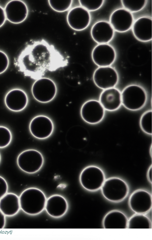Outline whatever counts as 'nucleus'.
Wrapping results in <instances>:
<instances>
[{
    "instance_id": "9b49d317",
    "label": "nucleus",
    "mask_w": 152,
    "mask_h": 240,
    "mask_svg": "<svg viewBox=\"0 0 152 240\" xmlns=\"http://www.w3.org/2000/svg\"><path fill=\"white\" fill-rule=\"evenodd\" d=\"M80 114L82 118L86 123L96 124L101 122L103 118L105 109L99 101L90 100L83 104Z\"/></svg>"
},
{
    "instance_id": "b1692460",
    "label": "nucleus",
    "mask_w": 152,
    "mask_h": 240,
    "mask_svg": "<svg viewBox=\"0 0 152 240\" xmlns=\"http://www.w3.org/2000/svg\"><path fill=\"white\" fill-rule=\"evenodd\" d=\"M121 2L124 8L131 13H134L143 9L146 4L147 0H122Z\"/></svg>"
},
{
    "instance_id": "dca6fc26",
    "label": "nucleus",
    "mask_w": 152,
    "mask_h": 240,
    "mask_svg": "<svg viewBox=\"0 0 152 240\" xmlns=\"http://www.w3.org/2000/svg\"><path fill=\"white\" fill-rule=\"evenodd\" d=\"M5 104L9 110L14 112H20L24 109L28 103L26 92L19 88H14L9 91L4 99Z\"/></svg>"
},
{
    "instance_id": "4be33fe9",
    "label": "nucleus",
    "mask_w": 152,
    "mask_h": 240,
    "mask_svg": "<svg viewBox=\"0 0 152 240\" xmlns=\"http://www.w3.org/2000/svg\"><path fill=\"white\" fill-rule=\"evenodd\" d=\"M20 208L19 197L14 193H7L0 199V210L5 216H14Z\"/></svg>"
},
{
    "instance_id": "9d476101",
    "label": "nucleus",
    "mask_w": 152,
    "mask_h": 240,
    "mask_svg": "<svg viewBox=\"0 0 152 240\" xmlns=\"http://www.w3.org/2000/svg\"><path fill=\"white\" fill-rule=\"evenodd\" d=\"M151 194L142 189L137 190L130 195L129 204L134 213L144 214L148 213L152 207Z\"/></svg>"
},
{
    "instance_id": "412c9836",
    "label": "nucleus",
    "mask_w": 152,
    "mask_h": 240,
    "mask_svg": "<svg viewBox=\"0 0 152 240\" xmlns=\"http://www.w3.org/2000/svg\"><path fill=\"white\" fill-rule=\"evenodd\" d=\"M128 220L126 215L121 211L113 210L105 215L102 225L105 229L127 228Z\"/></svg>"
},
{
    "instance_id": "6ab92c4d",
    "label": "nucleus",
    "mask_w": 152,
    "mask_h": 240,
    "mask_svg": "<svg viewBox=\"0 0 152 240\" xmlns=\"http://www.w3.org/2000/svg\"><path fill=\"white\" fill-rule=\"evenodd\" d=\"M152 19L148 16H143L134 22L132 27L133 35L138 40L148 42L152 39Z\"/></svg>"
},
{
    "instance_id": "5701e85b",
    "label": "nucleus",
    "mask_w": 152,
    "mask_h": 240,
    "mask_svg": "<svg viewBox=\"0 0 152 240\" xmlns=\"http://www.w3.org/2000/svg\"><path fill=\"white\" fill-rule=\"evenodd\" d=\"M151 222L144 214L135 213L128 220L127 228L151 229Z\"/></svg>"
},
{
    "instance_id": "a878e982",
    "label": "nucleus",
    "mask_w": 152,
    "mask_h": 240,
    "mask_svg": "<svg viewBox=\"0 0 152 240\" xmlns=\"http://www.w3.org/2000/svg\"><path fill=\"white\" fill-rule=\"evenodd\" d=\"M140 125L142 130L149 135L152 134V111L145 112L142 115L140 120Z\"/></svg>"
},
{
    "instance_id": "7ed1b4c3",
    "label": "nucleus",
    "mask_w": 152,
    "mask_h": 240,
    "mask_svg": "<svg viewBox=\"0 0 152 240\" xmlns=\"http://www.w3.org/2000/svg\"><path fill=\"white\" fill-rule=\"evenodd\" d=\"M101 189L104 197L108 201L114 202L123 201L129 192L127 183L117 177H111L105 179Z\"/></svg>"
},
{
    "instance_id": "393cba45",
    "label": "nucleus",
    "mask_w": 152,
    "mask_h": 240,
    "mask_svg": "<svg viewBox=\"0 0 152 240\" xmlns=\"http://www.w3.org/2000/svg\"><path fill=\"white\" fill-rule=\"evenodd\" d=\"M48 2L50 6L53 10L58 12L62 13L70 8L72 0H49Z\"/></svg>"
},
{
    "instance_id": "72a5a7b5",
    "label": "nucleus",
    "mask_w": 152,
    "mask_h": 240,
    "mask_svg": "<svg viewBox=\"0 0 152 240\" xmlns=\"http://www.w3.org/2000/svg\"><path fill=\"white\" fill-rule=\"evenodd\" d=\"M1 155H0V161H1Z\"/></svg>"
},
{
    "instance_id": "bb28decb",
    "label": "nucleus",
    "mask_w": 152,
    "mask_h": 240,
    "mask_svg": "<svg viewBox=\"0 0 152 240\" xmlns=\"http://www.w3.org/2000/svg\"><path fill=\"white\" fill-rule=\"evenodd\" d=\"M81 6L88 11L96 10L103 5V0H80L79 1Z\"/></svg>"
},
{
    "instance_id": "cd10ccee",
    "label": "nucleus",
    "mask_w": 152,
    "mask_h": 240,
    "mask_svg": "<svg viewBox=\"0 0 152 240\" xmlns=\"http://www.w3.org/2000/svg\"><path fill=\"white\" fill-rule=\"evenodd\" d=\"M12 138L10 130L5 126H0V148H5L9 145Z\"/></svg>"
},
{
    "instance_id": "f8f14e48",
    "label": "nucleus",
    "mask_w": 152,
    "mask_h": 240,
    "mask_svg": "<svg viewBox=\"0 0 152 240\" xmlns=\"http://www.w3.org/2000/svg\"><path fill=\"white\" fill-rule=\"evenodd\" d=\"M66 21L69 27L77 31L83 30L89 25L91 21L89 12L81 6L71 9L66 16Z\"/></svg>"
},
{
    "instance_id": "f3484780",
    "label": "nucleus",
    "mask_w": 152,
    "mask_h": 240,
    "mask_svg": "<svg viewBox=\"0 0 152 240\" xmlns=\"http://www.w3.org/2000/svg\"><path fill=\"white\" fill-rule=\"evenodd\" d=\"M93 40L99 44H107L113 38L114 30L108 22L101 21L95 23L91 31Z\"/></svg>"
},
{
    "instance_id": "c85d7f7f",
    "label": "nucleus",
    "mask_w": 152,
    "mask_h": 240,
    "mask_svg": "<svg viewBox=\"0 0 152 240\" xmlns=\"http://www.w3.org/2000/svg\"><path fill=\"white\" fill-rule=\"evenodd\" d=\"M9 60L7 54L0 50V74L4 72L8 69Z\"/></svg>"
},
{
    "instance_id": "6e6552de",
    "label": "nucleus",
    "mask_w": 152,
    "mask_h": 240,
    "mask_svg": "<svg viewBox=\"0 0 152 240\" xmlns=\"http://www.w3.org/2000/svg\"><path fill=\"white\" fill-rule=\"evenodd\" d=\"M54 128V123L51 119L43 115L34 117L29 125V130L31 135L39 140L49 138L53 134Z\"/></svg>"
},
{
    "instance_id": "a211bd4d",
    "label": "nucleus",
    "mask_w": 152,
    "mask_h": 240,
    "mask_svg": "<svg viewBox=\"0 0 152 240\" xmlns=\"http://www.w3.org/2000/svg\"><path fill=\"white\" fill-rule=\"evenodd\" d=\"M68 207V202L63 196L58 194H54L47 199L45 208L50 216L59 218L66 213Z\"/></svg>"
},
{
    "instance_id": "473e14b6",
    "label": "nucleus",
    "mask_w": 152,
    "mask_h": 240,
    "mask_svg": "<svg viewBox=\"0 0 152 240\" xmlns=\"http://www.w3.org/2000/svg\"><path fill=\"white\" fill-rule=\"evenodd\" d=\"M147 178L148 180L151 183H152V165L149 168L147 171Z\"/></svg>"
},
{
    "instance_id": "2f4dec72",
    "label": "nucleus",
    "mask_w": 152,
    "mask_h": 240,
    "mask_svg": "<svg viewBox=\"0 0 152 240\" xmlns=\"http://www.w3.org/2000/svg\"><path fill=\"white\" fill-rule=\"evenodd\" d=\"M6 223L5 215L0 210V229L4 228Z\"/></svg>"
},
{
    "instance_id": "20e7f679",
    "label": "nucleus",
    "mask_w": 152,
    "mask_h": 240,
    "mask_svg": "<svg viewBox=\"0 0 152 240\" xmlns=\"http://www.w3.org/2000/svg\"><path fill=\"white\" fill-rule=\"evenodd\" d=\"M122 104L126 109L136 111L143 107L146 103L147 95L141 86L132 84L126 87L121 93Z\"/></svg>"
},
{
    "instance_id": "f257e3e1",
    "label": "nucleus",
    "mask_w": 152,
    "mask_h": 240,
    "mask_svg": "<svg viewBox=\"0 0 152 240\" xmlns=\"http://www.w3.org/2000/svg\"><path fill=\"white\" fill-rule=\"evenodd\" d=\"M15 65L26 76L37 79L47 72L67 66L68 60L53 45L44 39L27 45L17 59Z\"/></svg>"
},
{
    "instance_id": "39448f33",
    "label": "nucleus",
    "mask_w": 152,
    "mask_h": 240,
    "mask_svg": "<svg viewBox=\"0 0 152 240\" xmlns=\"http://www.w3.org/2000/svg\"><path fill=\"white\" fill-rule=\"evenodd\" d=\"M44 159L42 154L34 149H28L21 152L17 159L19 168L23 171L29 174L35 173L42 167Z\"/></svg>"
},
{
    "instance_id": "aec40b11",
    "label": "nucleus",
    "mask_w": 152,
    "mask_h": 240,
    "mask_svg": "<svg viewBox=\"0 0 152 240\" xmlns=\"http://www.w3.org/2000/svg\"><path fill=\"white\" fill-rule=\"evenodd\" d=\"M99 100L104 109L110 111H115L122 104L121 93L114 87L104 89L101 92Z\"/></svg>"
},
{
    "instance_id": "c756f323",
    "label": "nucleus",
    "mask_w": 152,
    "mask_h": 240,
    "mask_svg": "<svg viewBox=\"0 0 152 240\" xmlns=\"http://www.w3.org/2000/svg\"><path fill=\"white\" fill-rule=\"evenodd\" d=\"M8 189V184L6 181L0 176V199L7 193Z\"/></svg>"
},
{
    "instance_id": "4468645a",
    "label": "nucleus",
    "mask_w": 152,
    "mask_h": 240,
    "mask_svg": "<svg viewBox=\"0 0 152 240\" xmlns=\"http://www.w3.org/2000/svg\"><path fill=\"white\" fill-rule=\"evenodd\" d=\"M116 57L115 49L107 44L97 45L93 49L91 53L93 61L99 67L110 66L114 62Z\"/></svg>"
},
{
    "instance_id": "7c9ffc66",
    "label": "nucleus",
    "mask_w": 152,
    "mask_h": 240,
    "mask_svg": "<svg viewBox=\"0 0 152 240\" xmlns=\"http://www.w3.org/2000/svg\"><path fill=\"white\" fill-rule=\"evenodd\" d=\"M6 20L4 9L0 6V27L4 24Z\"/></svg>"
},
{
    "instance_id": "2eb2a0df",
    "label": "nucleus",
    "mask_w": 152,
    "mask_h": 240,
    "mask_svg": "<svg viewBox=\"0 0 152 240\" xmlns=\"http://www.w3.org/2000/svg\"><path fill=\"white\" fill-rule=\"evenodd\" d=\"M109 23L114 30L120 32H125L132 27L134 18L131 13L124 8H119L112 13Z\"/></svg>"
},
{
    "instance_id": "0eeeda50",
    "label": "nucleus",
    "mask_w": 152,
    "mask_h": 240,
    "mask_svg": "<svg viewBox=\"0 0 152 240\" xmlns=\"http://www.w3.org/2000/svg\"><path fill=\"white\" fill-rule=\"evenodd\" d=\"M105 180L103 171L94 165H89L81 171L79 176L82 186L91 191H96L100 189Z\"/></svg>"
},
{
    "instance_id": "ddd939ff",
    "label": "nucleus",
    "mask_w": 152,
    "mask_h": 240,
    "mask_svg": "<svg viewBox=\"0 0 152 240\" xmlns=\"http://www.w3.org/2000/svg\"><path fill=\"white\" fill-rule=\"evenodd\" d=\"M4 9L6 19L14 24L23 22L28 14V9L26 4L21 0H13L9 1Z\"/></svg>"
},
{
    "instance_id": "1a4fd4ad",
    "label": "nucleus",
    "mask_w": 152,
    "mask_h": 240,
    "mask_svg": "<svg viewBox=\"0 0 152 240\" xmlns=\"http://www.w3.org/2000/svg\"><path fill=\"white\" fill-rule=\"evenodd\" d=\"M93 78L95 84L104 90L114 87L118 80L117 72L110 66L98 68L94 72Z\"/></svg>"
},
{
    "instance_id": "423d86ee",
    "label": "nucleus",
    "mask_w": 152,
    "mask_h": 240,
    "mask_svg": "<svg viewBox=\"0 0 152 240\" xmlns=\"http://www.w3.org/2000/svg\"><path fill=\"white\" fill-rule=\"evenodd\" d=\"M31 91L35 100L39 102L45 103L54 99L56 95L57 88L55 83L52 79L41 77L34 82Z\"/></svg>"
},
{
    "instance_id": "f03ea898",
    "label": "nucleus",
    "mask_w": 152,
    "mask_h": 240,
    "mask_svg": "<svg viewBox=\"0 0 152 240\" xmlns=\"http://www.w3.org/2000/svg\"><path fill=\"white\" fill-rule=\"evenodd\" d=\"M19 199L21 210L25 213L31 215L39 214L43 211L47 200L43 191L34 187L24 190Z\"/></svg>"
}]
</instances>
